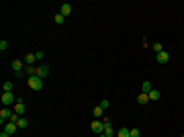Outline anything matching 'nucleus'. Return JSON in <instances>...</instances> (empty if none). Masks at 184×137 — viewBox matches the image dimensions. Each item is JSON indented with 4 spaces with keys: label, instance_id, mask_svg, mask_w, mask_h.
<instances>
[{
    "label": "nucleus",
    "instance_id": "obj_13",
    "mask_svg": "<svg viewBox=\"0 0 184 137\" xmlns=\"http://www.w3.org/2000/svg\"><path fill=\"white\" fill-rule=\"evenodd\" d=\"M35 62H37V53H27L25 55V63H27V66H33Z\"/></svg>",
    "mask_w": 184,
    "mask_h": 137
},
{
    "label": "nucleus",
    "instance_id": "obj_16",
    "mask_svg": "<svg viewBox=\"0 0 184 137\" xmlns=\"http://www.w3.org/2000/svg\"><path fill=\"white\" fill-rule=\"evenodd\" d=\"M141 92H145V94H150V92H151V82H147V80H145V82L141 84Z\"/></svg>",
    "mask_w": 184,
    "mask_h": 137
},
{
    "label": "nucleus",
    "instance_id": "obj_4",
    "mask_svg": "<svg viewBox=\"0 0 184 137\" xmlns=\"http://www.w3.org/2000/svg\"><path fill=\"white\" fill-rule=\"evenodd\" d=\"M16 103V96L13 92H2V104H14Z\"/></svg>",
    "mask_w": 184,
    "mask_h": 137
},
{
    "label": "nucleus",
    "instance_id": "obj_22",
    "mask_svg": "<svg viewBox=\"0 0 184 137\" xmlns=\"http://www.w3.org/2000/svg\"><path fill=\"white\" fill-rule=\"evenodd\" d=\"M2 88H4V92H13V82H4Z\"/></svg>",
    "mask_w": 184,
    "mask_h": 137
},
{
    "label": "nucleus",
    "instance_id": "obj_20",
    "mask_svg": "<svg viewBox=\"0 0 184 137\" xmlns=\"http://www.w3.org/2000/svg\"><path fill=\"white\" fill-rule=\"evenodd\" d=\"M151 49H153V51H156V53H162V51H164L162 43H153V45H151Z\"/></svg>",
    "mask_w": 184,
    "mask_h": 137
},
{
    "label": "nucleus",
    "instance_id": "obj_24",
    "mask_svg": "<svg viewBox=\"0 0 184 137\" xmlns=\"http://www.w3.org/2000/svg\"><path fill=\"white\" fill-rule=\"evenodd\" d=\"M0 49H2V51H6V49H8V43L4 41V39H2V41H0Z\"/></svg>",
    "mask_w": 184,
    "mask_h": 137
},
{
    "label": "nucleus",
    "instance_id": "obj_6",
    "mask_svg": "<svg viewBox=\"0 0 184 137\" xmlns=\"http://www.w3.org/2000/svg\"><path fill=\"white\" fill-rule=\"evenodd\" d=\"M25 66H27L25 62H20V59H14V62H13V72H14V74H20V72H25Z\"/></svg>",
    "mask_w": 184,
    "mask_h": 137
},
{
    "label": "nucleus",
    "instance_id": "obj_21",
    "mask_svg": "<svg viewBox=\"0 0 184 137\" xmlns=\"http://www.w3.org/2000/svg\"><path fill=\"white\" fill-rule=\"evenodd\" d=\"M102 110H104V109H102V106H96V109L92 110V115H94L96 119H98V117H102Z\"/></svg>",
    "mask_w": 184,
    "mask_h": 137
},
{
    "label": "nucleus",
    "instance_id": "obj_25",
    "mask_svg": "<svg viewBox=\"0 0 184 137\" xmlns=\"http://www.w3.org/2000/svg\"><path fill=\"white\" fill-rule=\"evenodd\" d=\"M109 104H110V103H109V100H106V98H104V100H102V103L98 104V106H102V109H109Z\"/></svg>",
    "mask_w": 184,
    "mask_h": 137
},
{
    "label": "nucleus",
    "instance_id": "obj_11",
    "mask_svg": "<svg viewBox=\"0 0 184 137\" xmlns=\"http://www.w3.org/2000/svg\"><path fill=\"white\" fill-rule=\"evenodd\" d=\"M157 63H168V59H170V55H168V51H162V53H157Z\"/></svg>",
    "mask_w": 184,
    "mask_h": 137
},
{
    "label": "nucleus",
    "instance_id": "obj_17",
    "mask_svg": "<svg viewBox=\"0 0 184 137\" xmlns=\"http://www.w3.org/2000/svg\"><path fill=\"white\" fill-rule=\"evenodd\" d=\"M16 127H19V129H27V127H29V121H27V119H23V117H20V121L16 123Z\"/></svg>",
    "mask_w": 184,
    "mask_h": 137
},
{
    "label": "nucleus",
    "instance_id": "obj_19",
    "mask_svg": "<svg viewBox=\"0 0 184 137\" xmlns=\"http://www.w3.org/2000/svg\"><path fill=\"white\" fill-rule=\"evenodd\" d=\"M53 21L57 23V25H63V21H66V16H63V14H60V13H57V14H55V16H53Z\"/></svg>",
    "mask_w": 184,
    "mask_h": 137
},
{
    "label": "nucleus",
    "instance_id": "obj_8",
    "mask_svg": "<svg viewBox=\"0 0 184 137\" xmlns=\"http://www.w3.org/2000/svg\"><path fill=\"white\" fill-rule=\"evenodd\" d=\"M4 131H6L8 135H14V133L19 131V127H16V123H10V121H8V123H4Z\"/></svg>",
    "mask_w": 184,
    "mask_h": 137
},
{
    "label": "nucleus",
    "instance_id": "obj_3",
    "mask_svg": "<svg viewBox=\"0 0 184 137\" xmlns=\"http://www.w3.org/2000/svg\"><path fill=\"white\" fill-rule=\"evenodd\" d=\"M14 113H16V115H25V110H27V106H25V103H23V98H16V103H14Z\"/></svg>",
    "mask_w": 184,
    "mask_h": 137
},
{
    "label": "nucleus",
    "instance_id": "obj_1",
    "mask_svg": "<svg viewBox=\"0 0 184 137\" xmlns=\"http://www.w3.org/2000/svg\"><path fill=\"white\" fill-rule=\"evenodd\" d=\"M27 84L31 90H37L39 92L41 88H43V78H39V76H31V78H27Z\"/></svg>",
    "mask_w": 184,
    "mask_h": 137
},
{
    "label": "nucleus",
    "instance_id": "obj_27",
    "mask_svg": "<svg viewBox=\"0 0 184 137\" xmlns=\"http://www.w3.org/2000/svg\"><path fill=\"white\" fill-rule=\"evenodd\" d=\"M98 137H106V135H104V133H100V135H98Z\"/></svg>",
    "mask_w": 184,
    "mask_h": 137
},
{
    "label": "nucleus",
    "instance_id": "obj_7",
    "mask_svg": "<svg viewBox=\"0 0 184 137\" xmlns=\"http://www.w3.org/2000/svg\"><path fill=\"white\" fill-rule=\"evenodd\" d=\"M104 135L106 137H115V129H113V123L109 119H104Z\"/></svg>",
    "mask_w": 184,
    "mask_h": 137
},
{
    "label": "nucleus",
    "instance_id": "obj_12",
    "mask_svg": "<svg viewBox=\"0 0 184 137\" xmlns=\"http://www.w3.org/2000/svg\"><path fill=\"white\" fill-rule=\"evenodd\" d=\"M60 14H63V16H70V14H72V6H70L68 2H66V4H61V8H60Z\"/></svg>",
    "mask_w": 184,
    "mask_h": 137
},
{
    "label": "nucleus",
    "instance_id": "obj_9",
    "mask_svg": "<svg viewBox=\"0 0 184 137\" xmlns=\"http://www.w3.org/2000/svg\"><path fill=\"white\" fill-rule=\"evenodd\" d=\"M37 76H39V78H47L49 76V66H39V68H37Z\"/></svg>",
    "mask_w": 184,
    "mask_h": 137
},
{
    "label": "nucleus",
    "instance_id": "obj_5",
    "mask_svg": "<svg viewBox=\"0 0 184 137\" xmlns=\"http://www.w3.org/2000/svg\"><path fill=\"white\" fill-rule=\"evenodd\" d=\"M90 129L94 131V133H104V121H92V125H90Z\"/></svg>",
    "mask_w": 184,
    "mask_h": 137
},
{
    "label": "nucleus",
    "instance_id": "obj_10",
    "mask_svg": "<svg viewBox=\"0 0 184 137\" xmlns=\"http://www.w3.org/2000/svg\"><path fill=\"white\" fill-rule=\"evenodd\" d=\"M147 96H150V103H156V100H160L162 92H160V90H156V88H151V92H150Z\"/></svg>",
    "mask_w": 184,
    "mask_h": 137
},
{
    "label": "nucleus",
    "instance_id": "obj_23",
    "mask_svg": "<svg viewBox=\"0 0 184 137\" xmlns=\"http://www.w3.org/2000/svg\"><path fill=\"white\" fill-rule=\"evenodd\" d=\"M129 135L131 137H139V129H129Z\"/></svg>",
    "mask_w": 184,
    "mask_h": 137
},
{
    "label": "nucleus",
    "instance_id": "obj_26",
    "mask_svg": "<svg viewBox=\"0 0 184 137\" xmlns=\"http://www.w3.org/2000/svg\"><path fill=\"white\" fill-rule=\"evenodd\" d=\"M0 137H10V135H8L6 131H2V133H0Z\"/></svg>",
    "mask_w": 184,
    "mask_h": 137
},
{
    "label": "nucleus",
    "instance_id": "obj_18",
    "mask_svg": "<svg viewBox=\"0 0 184 137\" xmlns=\"http://www.w3.org/2000/svg\"><path fill=\"white\" fill-rule=\"evenodd\" d=\"M117 137H131V135H129V129L121 127V129H119V133H117Z\"/></svg>",
    "mask_w": 184,
    "mask_h": 137
},
{
    "label": "nucleus",
    "instance_id": "obj_14",
    "mask_svg": "<svg viewBox=\"0 0 184 137\" xmlns=\"http://www.w3.org/2000/svg\"><path fill=\"white\" fill-rule=\"evenodd\" d=\"M25 74H27V78L37 76V68H35V66H27V68H25Z\"/></svg>",
    "mask_w": 184,
    "mask_h": 137
},
{
    "label": "nucleus",
    "instance_id": "obj_15",
    "mask_svg": "<svg viewBox=\"0 0 184 137\" xmlns=\"http://www.w3.org/2000/svg\"><path fill=\"white\" fill-rule=\"evenodd\" d=\"M137 103H139V104H145V103H150V96L145 94V92H141V94L137 96Z\"/></svg>",
    "mask_w": 184,
    "mask_h": 137
},
{
    "label": "nucleus",
    "instance_id": "obj_2",
    "mask_svg": "<svg viewBox=\"0 0 184 137\" xmlns=\"http://www.w3.org/2000/svg\"><path fill=\"white\" fill-rule=\"evenodd\" d=\"M13 115H14V110H10V109H6V106H4V109L0 110V123H2V125H4V123H8Z\"/></svg>",
    "mask_w": 184,
    "mask_h": 137
}]
</instances>
